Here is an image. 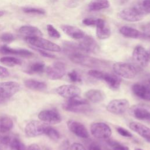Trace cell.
Here are the masks:
<instances>
[{"label": "cell", "instance_id": "6da1fadb", "mask_svg": "<svg viewBox=\"0 0 150 150\" xmlns=\"http://www.w3.org/2000/svg\"><path fill=\"white\" fill-rule=\"evenodd\" d=\"M62 107L66 111L76 113H86L91 110L88 101L80 96L69 98Z\"/></svg>", "mask_w": 150, "mask_h": 150}, {"label": "cell", "instance_id": "7a4b0ae2", "mask_svg": "<svg viewBox=\"0 0 150 150\" xmlns=\"http://www.w3.org/2000/svg\"><path fill=\"white\" fill-rule=\"evenodd\" d=\"M68 57L73 63L90 67H100L104 64V62L89 56L82 51L75 52Z\"/></svg>", "mask_w": 150, "mask_h": 150}, {"label": "cell", "instance_id": "3957f363", "mask_svg": "<svg viewBox=\"0 0 150 150\" xmlns=\"http://www.w3.org/2000/svg\"><path fill=\"white\" fill-rule=\"evenodd\" d=\"M25 40L31 46L44 50L55 52H59L62 50L59 45L42 37H26Z\"/></svg>", "mask_w": 150, "mask_h": 150}, {"label": "cell", "instance_id": "277c9868", "mask_svg": "<svg viewBox=\"0 0 150 150\" xmlns=\"http://www.w3.org/2000/svg\"><path fill=\"white\" fill-rule=\"evenodd\" d=\"M115 74L127 79L134 78L137 74V69L133 64L125 62H117L112 66Z\"/></svg>", "mask_w": 150, "mask_h": 150}, {"label": "cell", "instance_id": "5b68a950", "mask_svg": "<svg viewBox=\"0 0 150 150\" xmlns=\"http://www.w3.org/2000/svg\"><path fill=\"white\" fill-rule=\"evenodd\" d=\"M129 114L137 120L150 122V105L146 104L134 105L129 109Z\"/></svg>", "mask_w": 150, "mask_h": 150}, {"label": "cell", "instance_id": "8992f818", "mask_svg": "<svg viewBox=\"0 0 150 150\" xmlns=\"http://www.w3.org/2000/svg\"><path fill=\"white\" fill-rule=\"evenodd\" d=\"M90 131L94 138L102 139L109 138L112 134L111 128L107 124L101 122L93 123L90 127Z\"/></svg>", "mask_w": 150, "mask_h": 150}, {"label": "cell", "instance_id": "52a82bcc", "mask_svg": "<svg viewBox=\"0 0 150 150\" xmlns=\"http://www.w3.org/2000/svg\"><path fill=\"white\" fill-rule=\"evenodd\" d=\"M129 107V101L125 98L114 99L108 103L107 110L112 114L120 115L125 112Z\"/></svg>", "mask_w": 150, "mask_h": 150}, {"label": "cell", "instance_id": "ba28073f", "mask_svg": "<svg viewBox=\"0 0 150 150\" xmlns=\"http://www.w3.org/2000/svg\"><path fill=\"white\" fill-rule=\"evenodd\" d=\"M132 59L137 66L146 67L149 60L148 52L142 46H137L132 52Z\"/></svg>", "mask_w": 150, "mask_h": 150}, {"label": "cell", "instance_id": "9c48e42d", "mask_svg": "<svg viewBox=\"0 0 150 150\" xmlns=\"http://www.w3.org/2000/svg\"><path fill=\"white\" fill-rule=\"evenodd\" d=\"M20 89V84L16 81L0 83V98H9L18 93Z\"/></svg>", "mask_w": 150, "mask_h": 150}, {"label": "cell", "instance_id": "30bf717a", "mask_svg": "<svg viewBox=\"0 0 150 150\" xmlns=\"http://www.w3.org/2000/svg\"><path fill=\"white\" fill-rule=\"evenodd\" d=\"M46 72L49 79L51 80H58L65 75L66 67L63 62H56L52 65L46 67Z\"/></svg>", "mask_w": 150, "mask_h": 150}, {"label": "cell", "instance_id": "8fae6325", "mask_svg": "<svg viewBox=\"0 0 150 150\" xmlns=\"http://www.w3.org/2000/svg\"><path fill=\"white\" fill-rule=\"evenodd\" d=\"M47 124L40 121L33 120L28 122L25 127V133L28 137H36L44 134Z\"/></svg>", "mask_w": 150, "mask_h": 150}, {"label": "cell", "instance_id": "7c38bea8", "mask_svg": "<svg viewBox=\"0 0 150 150\" xmlns=\"http://www.w3.org/2000/svg\"><path fill=\"white\" fill-rule=\"evenodd\" d=\"M80 50L86 53H95L99 50V46L95 39L88 35H85L78 44Z\"/></svg>", "mask_w": 150, "mask_h": 150}, {"label": "cell", "instance_id": "4fadbf2b", "mask_svg": "<svg viewBox=\"0 0 150 150\" xmlns=\"http://www.w3.org/2000/svg\"><path fill=\"white\" fill-rule=\"evenodd\" d=\"M39 119L49 124H56L62 121V117L58 111L54 110H45L38 114Z\"/></svg>", "mask_w": 150, "mask_h": 150}, {"label": "cell", "instance_id": "5bb4252c", "mask_svg": "<svg viewBox=\"0 0 150 150\" xmlns=\"http://www.w3.org/2000/svg\"><path fill=\"white\" fill-rule=\"evenodd\" d=\"M118 16L124 21L131 22L139 21L142 20L144 17V15L134 6L121 10L118 13Z\"/></svg>", "mask_w": 150, "mask_h": 150}, {"label": "cell", "instance_id": "9a60e30c", "mask_svg": "<svg viewBox=\"0 0 150 150\" xmlns=\"http://www.w3.org/2000/svg\"><path fill=\"white\" fill-rule=\"evenodd\" d=\"M56 92L59 96L69 99L80 96L81 90L73 84H64L56 88Z\"/></svg>", "mask_w": 150, "mask_h": 150}, {"label": "cell", "instance_id": "2e32d148", "mask_svg": "<svg viewBox=\"0 0 150 150\" xmlns=\"http://www.w3.org/2000/svg\"><path fill=\"white\" fill-rule=\"evenodd\" d=\"M69 129L76 136L84 139L89 137V134L85 126L80 122L75 120H69L67 122Z\"/></svg>", "mask_w": 150, "mask_h": 150}, {"label": "cell", "instance_id": "e0dca14e", "mask_svg": "<svg viewBox=\"0 0 150 150\" xmlns=\"http://www.w3.org/2000/svg\"><path fill=\"white\" fill-rule=\"evenodd\" d=\"M132 91L138 98L150 101V88L146 84L135 83L132 86Z\"/></svg>", "mask_w": 150, "mask_h": 150}, {"label": "cell", "instance_id": "ac0fdd59", "mask_svg": "<svg viewBox=\"0 0 150 150\" xmlns=\"http://www.w3.org/2000/svg\"><path fill=\"white\" fill-rule=\"evenodd\" d=\"M0 53L4 54H14L22 57H31L33 53L25 49H13L4 45L0 47Z\"/></svg>", "mask_w": 150, "mask_h": 150}, {"label": "cell", "instance_id": "d6986e66", "mask_svg": "<svg viewBox=\"0 0 150 150\" xmlns=\"http://www.w3.org/2000/svg\"><path fill=\"white\" fill-rule=\"evenodd\" d=\"M129 127L135 132L144 138L148 142L150 140V128L138 122H131Z\"/></svg>", "mask_w": 150, "mask_h": 150}, {"label": "cell", "instance_id": "ffe728a7", "mask_svg": "<svg viewBox=\"0 0 150 150\" xmlns=\"http://www.w3.org/2000/svg\"><path fill=\"white\" fill-rule=\"evenodd\" d=\"M96 27V35L98 39H106L110 36L111 30L104 19L98 18Z\"/></svg>", "mask_w": 150, "mask_h": 150}, {"label": "cell", "instance_id": "44dd1931", "mask_svg": "<svg viewBox=\"0 0 150 150\" xmlns=\"http://www.w3.org/2000/svg\"><path fill=\"white\" fill-rule=\"evenodd\" d=\"M62 30L65 34L74 39H81L84 36V32L80 28L69 25H62L61 26Z\"/></svg>", "mask_w": 150, "mask_h": 150}, {"label": "cell", "instance_id": "7402d4cb", "mask_svg": "<svg viewBox=\"0 0 150 150\" xmlns=\"http://www.w3.org/2000/svg\"><path fill=\"white\" fill-rule=\"evenodd\" d=\"M86 99L93 103H98L103 101L105 95L102 91L97 89H91L84 93Z\"/></svg>", "mask_w": 150, "mask_h": 150}, {"label": "cell", "instance_id": "603a6c76", "mask_svg": "<svg viewBox=\"0 0 150 150\" xmlns=\"http://www.w3.org/2000/svg\"><path fill=\"white\" fill-rule=\"evenodd\" d=\"M102 80L105 81L110 88L112 90H117L120 87L121 79L117 74L104 73Z\"/></svg>", "mask_w": 150, "mask_h": 150}, {"label": "cell", "instance_id": "cb8c5ba5", "mask_svg": "<svg viewBox=\"0 0 150 150\" xmlns=\"http://www.w3.org/2000/svg\"><path fill=\"white\" fill-rule=\"evenodd\" d=\"M19 32L26 37H33V36H42V33L40 30L33 26L30 25H23L19 28Z\"/></svg>", "mask_w": 150, "mask_h": 150}, {"label": "cell", "instance_id": "d4e9b609", "mask_svg": "<svg viewBox=\"0 0 150 150\" xmlns=\"http://www.w3.org/2000/svg\"><path fill=\"white\" fill-rule=\"evenodd\" d=\"M120 33L124 37L132 38V39H138L142 38V33L138 30L133 28L132 27L123 26L120 29Z\"/></svg>", "mask_w": 150, "mask_h": 150}, {"label": "cell", "instance_id": "484cf974", "mask_svg": "<svg viewBox=\"0 0 150 150\" xmlns=\"http://www.w3.org/2000/svg\"><path fill=\"white\" fill-rule=\"evenodd\" d=\"M24 84L27 88L35 91H44L47 88L45 82L35 79H27L25 80Z\"/></svg>", "mask_w": 150, "mask_h": 150}, {"label": "cell", "instance_id": "4316f807", "mask_svg": "<svg viewBox=\"0 0 150 150\" xmlns=\"http://www.w3.org/2000/svg\"><path fill=\"white\" fill-rule=\"evenodd\" d=\"M13 126L12 120L7 115H0V134H6Z\"/></svg>", "mask_w": 150, "mask_h": 150}, {"label": "cell", "instance_id": "83f0119b", "mask_svg": "<svg viewBox=\"0 0 150 150\" xmlns=\"http://www.w3.org/2000/svg\"><path fill=\"white\" fill-rule=\"evenodd\" d=\"M45 69V64L42 62H35L29 65L24 71L29 74L42 73Z\"/></svg>", "mask_w": 150, "mask_h": 150}, {"label": "cell", "instance_id": "f1b7e54d", "mask_svg": "<svg viewBox=\"0 0 150 150\" xmlns=\"http://www.w3.org/2000/svg\"><path fill=\"white\" fill-rule=\"evenodd\" d=\"M109 6L110 2L108 0H92L88 4V9L90 11H98Z\"/></svg>", "mask_w": 150, "mask_h": 150}, {"label": "cell", "instance_id": "f546056e", "mask_svg": "<svg viewBox=\"0 0 150 150\" xmlns=\"http://www.w3.org/2000/svg\"><path fill=\"white\" fill-rule=\"evenodd\" d=\"M133 6L143 15L150 13V0H138Z\"/></svg>", "mask_w": 150, "mask_h": 150}, {"label": "cell", "instance_id": "4dcf8cb0", "mask_svg": "<svg viewBox=\"0 0 150 150\" xmlns=\"http://www.w3.org/2000/svg\"><path fill=\"white\" fill-rule=\"evenodd\" d=\"M0 63L9 67H13L22 64V60L12 56H4L0 58Z\"/></svg>", "mask_w": 150, "mask_h": 150}, {"label": "cell", "instance_id": "1f68e13d", "mask_svg": "<svg viewBox=\"0 0 150 150\" xmlns=\"http://www.w3.org/2000/svg\"><path fill=\"white\" fill-rule=\"evenodd\" d=\"M10 150H26L25 144L17 137H12L9 146Z\"/></svg>", "mask_w": 150, "mask_h": 150}, {"label": "cell", "instance_id": "d6a6232c", "mask_svg": "<svg viewBox=\"0 0 150 150\" xmlns=\"http://www.w3.org/2000/svg\"><path fill=\"white\" fill-rule=\"evenodd\" d=\"M44 134L53 141H57L60 137L59 132L55 128L48 125L46 127Z\"/></svg>", "mask_w": 150, "mask_h": 150}, {"label": "cell", "instance_id": "836d02e7", "mask_svg": "<svg viewBox=\"0 0 150 150\" xmlns=\"http://www.w3.org/2000/svg\"><path fill=\"white\" fill-rule=\"evenodd\" d=\"M23 12L28 14L34 15H45L46 12L42 8H35V7H24L22 9Z\"/></svg>", "mask_w": 150, "mask_h": 150}, {"label": "cell", "instance_id": "e575fe53", "mask_svg": "<svg viewBox=\"0 0 150 150\" xmlns=\"http://www.w3.org/2000/svg\"><path fill=\"white\" fill-rule=\"evenodd\" d=\"M67 75L70 80L73 83H80L82 81L81 75L75 70L69 71Z\"/></svg>", "mask_w": 150, "mask_h": 150}, {"label": "cell", "instance_id": "d590c367", "mask_svg": "<svg viewBox=\"0 0 150 150\" xmlns=\"http://www.w3.org/2000/svg\"><path fill=\"white\" fill-rule=\"evenodd\" d=\"M47 31L49 35L53 38H60L61 35L60 32L52 25L50 24H48L47 25Z\"/></svg>", "mask_w": 150, "mask_h": 150}, {"label": "cell", "instance_id": "8d00e7d4", "mask_svg": "<svg viewBox=\"0 0 150 150\" xmlns=\"http://www.w3.org/2000/svg\"><path fill=\"white\" fill-rule=\"evenodd\" d=\"M108 145L111 147L112 150H129V148L119 142H117L116 141L110 140L108 142Z\"/></svg>", "mask_w": 150, "mask_h": 150}, {"label": "cell", "instance_id": "74e56055", "mask_svg": "<svg viewBox=\"0 0 150 150\" xmlns=\"http://www.w3.org/2000/svg\"><path fill=\"white\" fill-rule=\"evenodd\" d=\"M0 39L2 42L6 43H11L13 42L15 39V37L12 33L9 32H4L3 33L0 37Z\"/></svg>", "mask_w": 150, "mask_h": 150}, {"label": "cell", "instance_id": "f35d334b", "mask_svg": "<svg viewBox=\"0 0 150 150\" xmlns=\"http://www.w3.org/2000/svg\"><path fill=\"white\" fill-rule=\"evenodd\" d=\"M104 74V72H103L101 71H100V70H96V69H91L88 71V74L90 76H91L93 78H95L96 79H98V80L103 79Z\"/></svg>", "mask_w": 150, "mask_h": 150}, {"label": "cell", "instance_id": "ab89813d", "mask_svg": "<svg viewBox=\"0 0 150 150\" xmlns=\"http://www.w3.org/2000/svg\"><path fill=\"white\" fill-rule=\"evenodd\" d=\"M142 38L150 41V22L146 23L142 28Z\"/></svg>", "mask_w": 150, "mask_h": 150}, {"label": "cell", "instance_id": "60d3db41", "mask_svg": "<svg viewBox=\"0 0 150 150\" xmlns=\"http://www.w3.org/2000/svg\"><path fill=\"white\" fill-rule=\"evenodd\" d=\"M97 19L98 18H86L83 20L82 22L84 25H86V26H96L97 22Z\"/></svg>", "mask_w": 150, "mask_h": 150}, {"label": "cell", "instance_id": "b9f144b4", "mask_svg": "<svg viewBox=\"0 0 150 150\" xmlns=\"http://www.w3.org/2000/svg\"><path fill=\"white\" fill-rule=\"evenodd\" d=\"M117 131L118 132V133L125 137L127 138H131L132 137V134L127 129H126L125 128H124L122 127H118L117 128Z\"/></svg>", "mask_w": 150, "mask_h": 150}, {"label": "cell", "instance_id": "7bdbcfd3", "mask_svg": "<svg viewBox=\"0 0 150 150\" xmlns=\"http://www.w3.org/2000/svg\"><path fill=\"white\" fill-rule=\"evenodd\" d=\"M34 50H35L36 51H37L38 53H39V54L40 55H42V56L45 57H47V58H50V59H53L55 58L56 56L54 54H52L47 52H46V50H44L43 49H40L39 48H36L35 47H32Z\"/></svg>", "mask_w": 150, "mask_h": 150}, {"label": "cell", "instance_id": "ee69618b", "mask_svg": "<svg viewBox=\"0 0 150 150\" xmlns=\"http://www.w3.org/2000/svg\"><path fill=\"white\" fill-rule=\"evenodd\" d=\"M70 150H86V148L81 144L74 142L70 146Z\"/></svg>", "mask_w": 150, "mask_h": 150}, {"label": "cell", "instance_id": "f6af8a7d", "mask_svg": "<svg viewBox=\"0 0 150 150\" xmlns=\"http://www.w3.org/2000/svg\"><path fill=\"white\" fill-rule=\"evenodd\" d=\"M9 76V72L8 69L2 66H0V78L6 77Z\"/></svg>", "mask_w": 150, "mask_h": 150}, {"label": "cell", "instance_id": "bcb514c9", "mask_svg": "<svg viewBox=\"0 0 150 150\" xmlns=\"http://www.w3.org/2000/svg\"><path fill=\"white\" fill-rule=\"evenodd\" d=\"M88 150H101V148L98 144L92 142L88 146Z\"/></svg>", "mask_w": 150, "mask_h": 150}, {"label": "cell", "instance_id": "7dc6e473", "mask_svg": "<svg viewBox=\"0 0 150 150\" xmlns=\"http://www.w3.org/2000/svg\"><path fill=\"white\" fill-rule=\"evenodd\" d=\"M26 150H41L40 146L36 144H32L28 146Z\"/></svg>", "mask_w": 150, "mask_h": 150}, {"label": "cell", "instance_id": "c3c4849f", "mask_svg": "<svg viewBox=\"0 0 150 150\" xmlns=\"http://www.w3.org/2000/svg\"><path fill=\"white\" fill-rule=\"evenodd\" d=\"M4 13H5L4 11H0V16H2V15H4Z\"/></svg>", "mask_w": 150, "mask_h": 150}, {"label": "cell", "instance_id": "681fc988", "mask_svg": "<svg viewBox=\"0 0 150 150\" xmlns=\"http://www.w3.org/2000/svg\"><path fill=\"white\" fill-rule=\"evenodd\" d=\"M149 87V88H150V77L148 79V83H147V84H146Z\"/></svg>", "mask_w": 150, "mask_h": 150}, {"label": "cell", "instance_id": "f907efd6", "mask_svg": "<svg viewBox=\"0 0 150 150\" xmlns=\"http://www.w3.org/2000/svg\"><path fill=\"white\" fill-rule=\"evenodd\" d=\"M135 150H142V149H140V148H137V149H135Z\"/></svg>", "mask_w": 150, "mask_h": 150}, {"label": "cell", "instance_id": "816d5d0a", "mask_svg": "<svg viewBox=\"0 0 150 150\" xmlns=\"http://www.w3.org/2000/svg\"><path fill=\"white\" fill-rule=\"evenodd\" d=\"M149 53V59H150V51H149V52H148Z\"/></svg>", "mask_w": 150, "mask_h": 150}, {"label": "cell", "instance_id": "f5cc1de1", "mask_svg": "<svg viewBox=\"0 0 150 150\" xmlns=\"http://www.w3.org/2000/svg\"><path fill=\"white\" fill-rule=\"evenodd\" d=\"M0 150H2V149H1V148H0Z\"/></svg>", "mask_w": 150, "mask_h": 150}, {"label": "cell", "instance_id": "db71d44e", "mask_svg": "<svg viewBox=\"0 0 150 150\" xmlns=\"http://www.w3.org/2000/svg\"><path fill=\"white\" fill-rule=\"evenodd\" d=\"M148 142H150V140H149V141H148Z\"/></svg>", "mask_w": 150, "mask_h": 150}]
</instances>
